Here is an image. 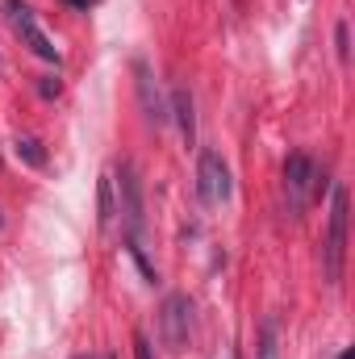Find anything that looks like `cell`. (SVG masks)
I'll list each match as a JSON object with an SVG mask.
<instances>
[{"instance_id":"6da1fadb","label":"cell","mask_w":355,"mask_h":359,"mask_svg":"<svg viewBox=\"0 0 355 359\" xmlns=\"http://www.w3.org/2000/svg\"><path fill=\"white\" fill-rule=\"evenodd\" d=\"M343 255H347V188L339 184L335 196H330V234H326V247H322L330 284L343 280Z\"/></svg>"},{"instance_id":"7a4b0ae2","label":"cell","mask_w":355,"mask_h":359,"mask_svg":"<svg viewBox=\"0 0 355 359\" xmlns=\"http://www.w3.org/2000/svg\"><path fill=\"white\" fill-rule=\"evenodd\" d=\"M314 192H318V163H314L305 151H293V155L284 159V196H288V213L297 217V213L309 205Z\"/></svg>"},{"instance_id":"3957f363","label":"cell","mask_w":355,"mask_h":359,"mask_svg":"<svg viewBox=\"0 0 355 359\" xmlns=\"http://www.w3.org/2000/svg\"><path fill=\"white\" fill-rule=\"evenodd\" d=\"M4 13H8V21H13V29L21 34V42L38 55V59H46V63H59V46L38 29V21H34V8L25 4V0H4Z\"/></svg>"},{"instance_id":"277c9868","label":"cell","mask_w":355,"mask_h":359,"mask_svg":"<svg viewBox=\"0 0 355 359\" xmlns=\"http://www.w3.org/2000/svg\"><path fill=\"white\" fill-rule=\"evenodd\" d=\"M117 184H121V217H126V230H130V238H142V222H147V213H142V180H138V168L130 159H121Z\"/></svg>"},{"instance_id":"5b68a950","label":"cell","mask_w":355,"mask_h":359,"mask_svg":"<svg viewBox=\"0 0 355 359\" xmlns=\"http://www.w3.org/2000/svg\"><path fill=\"white\" fill-rule=\"evenodd\" d=\"M196 192L205 205H222L230 201V172L222 163L217 151H201V163H196Z\"/></svg>"},{"instance_id":"8992f818","label":"cell","mask_w":355,"mask_h":359,"mask_svg":"<svg viewBox=\"0 0 355 359\" xmlns=\"http://www.w3.org/2000/svg\"><path fill=\"white\" fill-rule=\"evenodd\" d=\"M188 322H192V305L184 292H172L163 301V313H159V334L168 343V351H184L188 347Z\"/></svg>"},{"instance_id":"52a82bcc","label":"cell","mask_w":355,"mask_h":359,"mask_svg":"<svg viewBox=\"0 0 355 359\" xmlns=\"http://www.w3.org/2000/svg\"><path fill=\"white\" fill-rule=\"evenodd\" d=\"M134 76H138V96H142V113H147V121H151V126H168L172 109H168V100H163L159 88H155L151 67H147V63H134Z\"/></svg>"},{"instance_id":"ba28073f","label":"cell","mask_w":355,"mask_h":359,"mask_svg":"<svg viewBox=\"0 0 355 359\" xmlns=\"http://www.w3.org/2000/svg\"><path fill=\"white\" fill-rule=\"evenodd\" d=\"M168 109L176 113L184 142H192V138H196V117H192V92H188V88H176V92H172V104H168Z\"/></svg>"},{"instance_id":"9c48e42d","label":"cell","mask_w":355,"mask_h":359,"mask_svg":"<svg viewBox=\"0 0 355 359\" xmlns=\"http://www.w3.org/2000/svg\"><path fill=\"white\" fill-rule=\"evenodd\" d=\"M17 159H25L29 168H42V163H46L42 142H38V138H29V134H21V138H17Z\"/></svg>"},{"instance_id":"30bf717a","label":"cell","mask_w":355,"mask_h":359,"mask_svg":"<svg viewBox=\"0 0 355 359\" xmlns=\"http://www.w3.org/2000/svg\"><path fill=\"white\" fill-rule=\"evenodd\" d=\"M260 359H280V347H276V322H272V318L260 326Z\"/></svg>"},{"instance_id":"8fae6325","label":"cell","mask_w":355,"mask_h":359,"mask_svg":"<svg viewBox=\"0 0 355 359\" xmlns=\"http://www.w3.org/2000/svg\"><path fill=\"white\" fill-rule=\"evenodd\" d=\"M109 222H113V184L100 180V230H109Z\"/></svg>"},{"instance_id":"7c38bea8","label":"cell","mask_w":355,"mask_h":359,"mask_svg":"<svg viewBox=\"0 0 355 359\" xmlns=\"http://www.w3.org/2000/svg\"><path fill=\"white\" fill-rule=\"evenodd\" d=\"M335 42H339V59H347L351 55V46H347V21L335 25Z\"/></svg>"},{"instance_id":"4fadbf2b","label":"cell","mask_w":355,"mask_h":359,"mask_svg":"<svg viewBox=\"0 0 355 359\" xmlns=\"http://www.w3.org/2000/svg\"><path fill=\"white\" fill-rule=\"evenodd\" d=\"M134 359H151V343L142 330H134Z\"/></svg>"},{"instance_id":"5bb4252c","label":"cell","mask_w":355,"mask_h":359,"mask_svg":"<svg viewBox=\"0 0 355 359\" xmlns=\"http://www.w3.org/2000/svg\"><path fill=\"white\" fill-rule=\"evenodd\" d=\"M38 92H42L46 100H51V96H59V80H55V76H46V80L38 84Z\"/></svg>"},{"instance_id":"9a60e30c","label":"cell","mask_w":355,"mask_h":359,"mask_svg":"<svg viewBox=\"0 0 355 359\" xmlns=\"http://www.w3.org/2000/svg\"><path fill=\"white\" fill-rule=\"evenodd\" d=\"M63 4H72V8H80V13H88L96 0H63Z\"/></svg>"},{"instance_id":"2e32d148","label":"cell","mask_w":355,"mask_h":359,"mask_svg":"<svg viewBox=\"0 0 355 359\" xmlns=\"http://www.w3.org/2000/svg\"><path fill=\"white\" fill-rule=\"evenodd\" d=\"M339 359H355V347H347V351H343V355H339Z\"/></svg>"}]
</instances>
